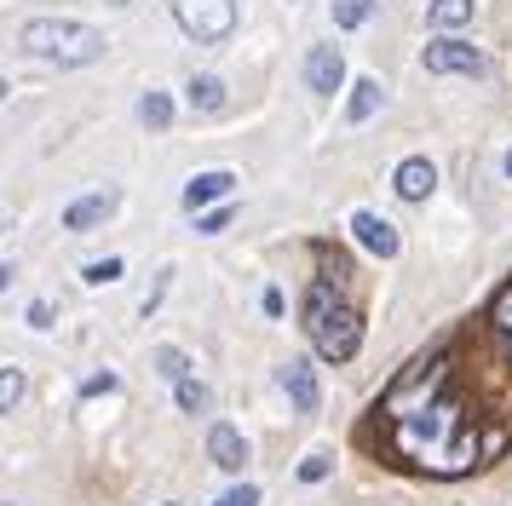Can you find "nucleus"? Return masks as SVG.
Wrapping results in <instances>:
<instances>
[{
  "mask_svg": "<svg viewBox=\"0 0 512 506\" xmlns=\"http://www.w3.org/2000/svg\"><path fill=\"white\" fill-rule=\"evenodd\" d=\"M231 219H236V207L225 202V207H213V213H196V230H202V236H219Z\"/></svg>",
  "mask_w": 512,
  "mask_h": 506,
  "instance_id": "obj_23",
  "label": "nucleus"
},
{
  "mask_svg": "<svg viewBox=\"0 0 512 506\" xmlns=\"http://www.w3.org/2000/svg\"><path fill=\"white\" fill-rule=\"evenodd\" d=\"M328 472H334V460H328V455H305L300 466H294V478H300V483H323Z\"/></svg>",
  "mask_w": 512,
  "mask_h": 506,
  "instance_id": "obj_22",
  "label": "nucleus"
},
{
  "mask_svg": "<svg viewBox=\"0 0 512 506\" xmlns=\"http://www.w3.org/2000/svg\"><path fill=\"white\" fill-rule=\"evenodd\" d=\"M380 98H386V92H380V81H369V75H363V81L351 87V98H346V121H351V127H363V121L380 110Z\"/></svg>",
  "mask_w": 512,
  "mask_h": 506,
  "instance_id": "obj_14",
  "label": "nucleus"
},
{
  "mask_svg": "<svg viewBox=\"0 0 512 506\" xmlns=\"http://www.w3.org/2000/svg\"><path fill=\"white\" fill-rule=\"evenodd\" d=\"M317 259H323V276H311V288L300 299V328L311 334L317 357L351 363L357 345H363V311L346 294V259L334 248H317Z\"/></svg>",
  "mask_w": 512,
  "mask_h": 506,
  "instance_id": "obj_2",
  "label": "nucleus"
},
{
  "mask_svg": "<svg viewBox=\"0 0 512 506\" xmlns=\"http://www.w3.org/2000/svg\"><path fill=\"white\" fill-rule=\"evenodd\" d=\"M282 391H288V403L300 414H317V403H323V386H317V374H311V363H282L277 368Z\"/></svg>",
  "mask_w": 512,
  "mask_h": 506,
  "instance_id": "obj_9",
  "label": "nucleus"
},
{
  "mask_svg": "<svg viewBox=\"0 0 512 506\" xmlns=\"http://www.w3.org/2000/svg\"><path fill=\"white\" fill-rule=\"evenodd\" d=\"M374 18V0H334V23L340 29H363Z\"/></svg>",
  "mask_w": 512,
  "mask_h": 506,
  "instance_id": "obj_19",
  "label": "nucleus"
},
{
  "mask_svg": "<svg viewBox=\"0 0 512 506\" xmlns=\"http://www.w3.org/2000/svg\"><path fill=\"white\" fill-rule=\"evenodd\" d=\"M110 6H127V0H110Z\"/></svg>",
  "mask_w": 512,
  "mask_h": 506,
  "instance_id": "obj_31",
  "label": "nucleus"
},
{
  "mask_svg": "<svg viewBox=\"0 0 512 506\" xmlns=\"http://www.w3.org/2000/svg\"><path fill=\"white\" fill-rule=\"evenodd\" d=\"M351 236H357L374 259H397V253H403V236H397L380 213H369V207H357V213H351Z\"/></svg>",
  "mask_w": 512,
  "mask_h": 506,
  "instance_id": "obj_6",
  "label": "nucleus"
},
{
  "mask_svg": "<svg viewBox=\"0 0 512 506\" xmlns=\"http://www.w3.org/2000/svg\"><path fill=\"white\" fill-rule=\"evenodd\" d=\"M24 322H29V328H52V305H47V299H35V305L24 311Z\"/></svg>",
  "mask_w": 512,
  "mask_h": 506,
  "instance_id": "obj_26",
  "label": "nucleus"
},
{
  "mask_svg": "<svg viewBox=\"0 0 512 506\" xmlns=\"http://www.w3.org/2000/svg\"><path fill=\"white\" fill-rule=\"evenodd\" d=\"M81 276H87L93 288H110V282H116V276H121V259H98V265H87V271H81Z\"/></svg>",
  "mask_w": 512,
  "mask_h": 506,
  "instance_id": "obj_24",
  "label": "nucleus"
},
{
  "mask_svg": "<svg viewBox=\"0 0 512 506\" xmlns=\"http://www.w3.org/2000/svg\"><path fill=\"white\" fill-rule=\"evenodd\" d=\"M208 455L219 460L225 472H242V466H248V443H242V432H236V426L213 420V426H208Z\"/></svg>",
  "mask_w": 512,
  "mask_h": 506,
  "instance_id": "obj_12",
  "label": "nucleus"
},
{
  "mask_svg": "<svg viewBox=\"0 0 512 506\" xmlns=\"http://www.w3.org/2000/svg\"><path fill=\"white\" fill-rule=\"evenodd\" d=\"M340 81H346V58H340V46L317 41L311 52H305V87L311 92H340Z\"/></svg>",
  "mask_w": 512,
  "mask_h": 506,
  "instance_id": "obj_7",
  "label": "nucleus"
},
{
  "mask_svg": "<svg viewBox=\"0 0 512 506\" xmlns=\"http://www.w3.org/2000/svg\"><path fill=\"white\" fill-rule=\"evenodd\" d=\"M190 104L202 115H219L225 110V81L219 75H190Z\"/></svg>",
  "mask_w": 512,
  "mask_h": 506,
  "instance_id": "obj_16",
  "label": "nucleus"
},
{
  "mask_svg": "<svg viewBox=\"0 0 512 506\" xmlns=\"http://www.w3.org/2000/svg\"><path fill=\"white\" fill-rule=\"evenodd\" d=\"M219 506H259V489L254 483H236L231 495H219Z\"/></svg>",
  "mask_w": 512,
  "mask_h": 506,
  "instance_id": "obj_25",
  "label": "nucleus"
},
{
  "mask_svg": "<svg viewBox=\"0 0 512 506\" xmlns=\"http://www.w3.org/2000/svg\"><path fill=\"white\" fill-rule=\"evenodd\" d=\"M156 368H162V380L179 386V380L190 374V357H185V351H173V345H162V351H156Z\"/></svg>",
  "mask_w": 512,
  "mask_h": 506,
  "instance_id": "obj_20",
  "label": "nucleus"
},
{
  "mask_svg": "<svg viewBox=\"0 0 512 506\" xmlns=\"http://www.w3.org/2000/svg\"><path fill=\"white\" fill-rule=\"evenodd\" d=\"M236 173H225V167H208V173H196V179L185 184V207L190 213H202L208 202H219V196H231Z\"/></svg>",
  "mask_w": 512,
  "mask_h": 506,
  "instance_id": "obj_13",
  "label": "nucleus"
},
{
  "mask_svg": "<svg viewBox=\"0 0 512 506\" xmlns=\"http://www.w3.org/2000/svg\"><path fill=\"white\" fill-rule=\"evenodd\" d=\"M116 207H121V190H93V196H75V202L64 207V230H81V236H87V230H98L110 213H116Z\"/></svg>",
  "mask_w": 512,
  "mask_h": 506,
  "instance_id": "obj_8",
  "label": "nucleus"
},
{
  "mask_svg": "<svg viewBox=\"0 0 512 506\" xmlns=\"http://www.w3.org/2000/svg\"><path fill=\"white\" fill-rule=\"evenodd\" d=\"M173 18H179L190 41L213 46L236 29V0H173Z\"/></svg>",
  "mask_w": 512,
  "mask_h": 506,
  "instance_id": "obj_4",
  "label": "nucleus"
},
{
  "mask_svg": "<svg viewBox=\"0 0 512 506\" xmlns=\"http://www.w3.org/2000/svg\"><path fill=\"white\" fill-rule=\"evenodd\" d=\"M432 184H438V167L426 156H409V161H397V173H392V190L403 196V202H426L432 196Z\"/></svg>",
  "mask_w": 512,
  "mask_h": 506,
  "instance_id": "obj_10",
  "label": "nucleus"
},
{
  "mask_svg": "<svg viewBox=\"0 0 512 506\" xmlns=\"http://www.w3.org/2000/svg\"><path fill=\"white\" fill-rule=\"evenodd\" d=\"M0 98H6V81H0Z\"/></svg>",
  "mask_w": 512,
  "mask_h": 506,
  "instance_id": "obj_30",
  "label": "nucleus"
},
{
  "mask_svg": "<svg viewBox=\"0 0 512 506\" xmlns=\"http://www.w3.org/2000/svg\"><path fill=\"white\" fill-rule=\"evenodd\" d=\"M104 391H116V374H93V380L81 386V397H104Z\"/></svg>",
  "mask_w": 512,
  "mask_h": 506,
  "instance_id": "obj_27",
  "label": "nucleus"
},
{
  "mask_svg": "<svg viewBox=\"0 0 512 506\" xmlns=\"http://www.w3.org/2000/svg\"><path fill=\"white\" fill-rule=\"evenodd\" d=\"M426 23H432L438 35H449V29L472 23V0H432V6H426Z\"/></svg>",
  "mask_w": 512,
  "mask_h": 506,
  "instance_id": "obj_15",
  "label": "nucleus"
},
{
  "mask_svg": "<svg viewBox=\"0 0 512 506\" xmlns=\"http://www.w3.org/2000/svg\"><path fill=\"white\" fill-rule=\"evenodd\" d=\"M357 443L380 466L420 472V478H466L512 443V426L472 397L455 340L420 351L415 363L397 374L392 386L374 397V409L357 426Z\"/></svg>",
  "mask_w": 512,
  "mask_h": 506,
  "instance_id": "obj_1",
  "label": "nucleus"
},
{
  "mask_svg": "<svg viewBox=\"0 0 512 506\" xmlns=\"http://www.w3.org/2000/svg\"><path fill=\"white\" fill-rule=\"evenodd\" d=\"M139 127H150V133L173 127V92H144L139 98Z\"/></svg>",
  "mask_w": 512,
  "mask_h": 506,
  "instance_id": "obj_17",
  "label": "nucleus"
},
{
  "mask_svg": "<svg viewBox=\"0 0 512 506\" xmlns=\"http://www.w3.org/2000/svg\"><path fill=\"white\" fill-rule=\"evenodd\" d=\"M420 64L432 69V75H484L489 58L472 41H461V35H438V41L420 52Z\"/></svg>",
  "mask_w": 512,
  "mask_h": 506,
  "instance_id": "obj_5",
  "label": "nucleus"
},
{
  "mask_svg": "<svg viewBox=\"0 0 512 506\" xmlns=\"http://www.w3.org/2000/svg\"><path fill=\"white\" fill-rule=\"evenodd\" d=\"M501 167H507V179H512V150H507V161H501Z\"/></svg>",
  "mask_w": 512,
  "mask_h": 506,
  "instance_id": "obj_29",
  "label": "nucleus"
},
{
  "mask_svg": "<svg viewBox=\"0 0 512 506\" xmlns=\"http://www.w3.org/2000/svg\"><path fill=\"white\" fill-rule=\"evenodd\" d=\"M179 409H185V414H202V409H208V386L185 374V380H179Z\"/></svg>",
  "mask_w": 512,
  "mask_h": 506,
  "instance_id": "obj_21",
  "label": "nucleus"
},
{
  "mask_svg": "<svg viewBox=\"0 0 512 506\" xmlns=\"http://www.w3.org/2000/svg\"><path fill=\"white\" fill-rule=\"evenodd\" d=\"M18 52L41 58V64H58V69H81V64L104 58V35L93 23H75V18H29L18 29Z\"/></svg>",
  "mask_w": 512,
  "mask_h": 506,
  "instance_id": "obj_3",
  "label": "nucleus"
},
{
  "mask_svg": "<svg viewBox=\"0 0 512 506\" xmlns=\"http://www.w3.org/2000/svg\"><path fill=\"white\" fill-rule=\"evenodd\" d=\"M24 391H29L24 368H0V414L18 409V403H24Z\"/></svg>",
  "mask_w": 512,
  "mask_h": 506,
  "instance_id": "obj_18",
  "label": "nucleus"
},
{
  "mask_svg": "<svg viewBox=\"0 0 512 506\" xmlns=\"http://www.w3.org/2000/svg\"><path fill=\"white\" fill-rule=\"evenodd\" d=\"M484 328H489V340H495V351H501V357H507V368H512V276L495 288V299H489Z\"/></svg>",
  "mask_w": 512,
  "mask_h": 506,
  "instance_id": "obj_11",
  "label": "nucleus"
},
{
  "mask_svg": "<svg viewBox=\"0 0 512 506\" xmlns=\"http://www.w3.org/2000/svg\"><path fill=\"white\" fill-rule=\"evenodd\" d=\"M12 276H18V271H12V265H0V294H6V288H12Z\"/></svg>",
  "mask_w": 512,
  "mask_h": 506,
  "instance_id": "obj_28",
  "label": "nucleus"
}]
</instances>
